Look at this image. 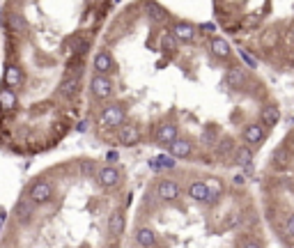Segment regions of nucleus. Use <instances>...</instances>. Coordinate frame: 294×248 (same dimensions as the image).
Returning <instances> with one entry per match:
<instances>
[{
    "mask_svg": "<svg viewBox=\"0 0 294 248\" xmlns=\"http://www.w3.org/2000/svg\"><path fill=\"white\" fill-rule=\"evenodd\" d=\"M285 237L287 239H294V214L285 220Z\"/></svg>",
    "mask_w": 294,
    "mask_h": 248,
    "instance_id": "nucleus-6",
    "label": "nucleus"
},
{
    "mask_svg": "<svg viewBox=\"0 0 294 248\" xmlns=\"http://www.w3.org/2000/svg\"><path fill=\"white\" fill-rule=\"evenodd\" d=\"M266 131H269V129H266L260 119H253V122H248L246 127H243V133H241L243 145H248L251 150H257V147L264 142Z\"/></svg>",
    "mask_w": 294,
    "mask_h": 248,
    "instance_id": "nucleus-3",
    "label": "nucleus"
},
{
    "mask_svg": "<svg viewBox=\"0 0 294 248\" xmlns=\"http://www.w3.org/2000/svg\"><path fill=\"white\" fill-rule=\"evenodd\" d=\"M289 35H292V39H294V26H292V30H289Z\"/></svg>",
    "mask_w": 294,
    "mask_h": 248,
    "instance_id": "nucleus-7",
    "label": "nucleus"
},
{
    "mask_svg": "<svg viewBox=\"0 0 294 248\" xmlns=\"http://www.w3.org/2000/svg\"><path fill=\"white\" fill-rule=\"evenodd\" d=\"M216 23H191L136 0L106 23L85 92L87 131L110 150L159 152L170 163L234 165L246 147L205 117L200 83L237 58L211 48Z\"/></svg>",
    "mask_w": 294,
    "mask_h": 248,
    "instance_id": "nucleus-1",
    "label": "nucleus"
},
{
    "mask_svg": "<svg viewBox=\"0 0 294 248\" xmlns=\"http://www.w3.org/2000/svg\"><path fill=\"white\" fill-rule=\"evenodd\" d=\"M237 248H262V246H260V243H257L253 237H241V239L237 241Z\"/></svg>",
    "mask_w": 294,
    "mask_h": 248,
    "instance_id": "nucleus-5",
    "label": "nucleus"
},
{
    "mask_svg": "<svg viewBox=\"0 0 294 248\" xmlns=\"http://www.w3.org/2000/svg\"><path fill=\"white\" fill-rule=\"evenodd\" d=\"M115 0H5L0 9V152L60 147L85 117L94 48Z\"/></svg>",
    "mask_w": 294,
    "mask_h": 248,
    "instance_id": "nucleus-2",
    "label": "nucleus"
},
{
    "mask_svg": "<svg viewBox=\"0 0 294 248\" xmlns=\"http://www.w3.org/2000/svg\"><path fill=\"white\" fill-rule=\"evenodd\" d=\"M257 117H260V122L264 124L266 129H274L276 124L280 122V110H278V106H274V104H262Z\"/></svg>",
    "mask_w": 294,
    "mask_h": 248,
    "instance_id": "nucleus-4",
    "label": "nucleus"
}]
</instances>
